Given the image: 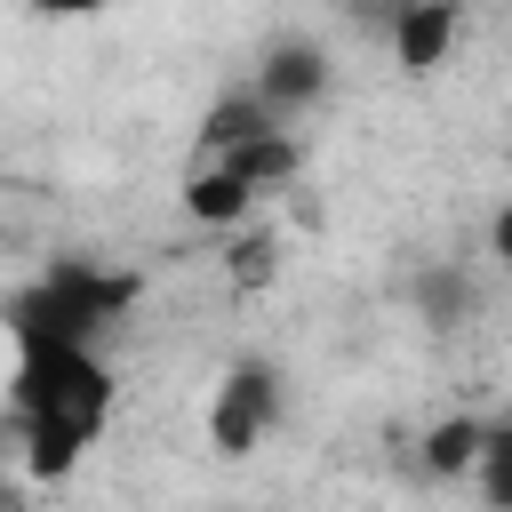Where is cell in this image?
<instances>
[{"instance_id":"6da1fadb","label":"cell","mask_w":512,"mask_h":512,"mask_svg":"<svg viewBox=\"0 0 512 512\" xmlns=\"http://www.w3.org/2000/svg\"><path fill=\"white\" fill-rule=\"evenodd\" d=\"M112 408H120V384H112L104 352H16V368H8V432H16L32 480L72 472L104 440Z\"/></svg>"},{"instance_id":"7a4b0ae2","label":"cell","mask_w":512,"mask_h":512,"mask_svg":"<svg viewBox=\"0 0 512 512\" xmlns=\"http://www.w3.org/2000/svg\"><path fill=\"white\" fill-rule=\"evenodd\" d=\"M136 272L96 264V256H56L40 280L8 296V344L16 352H96L128 312H136Z\"/></svg>"},{"instance_id":"3957f363","label":"cell","mask_w":512,"mask_h":512,"mask_svg":"<svg viewBox=\"0 0 512 512\" xmlns=\"http://www.w3.org/2000/svg\"><path fill=\"white\" fill-rule=\"evenodd\" d=\"M272 424H280V368H272V360H232L224 384H216V400H208V440H216V456L264 448Z\"/></svg>"},{"instance_id":"277c9868","label":"cell","mask_w":512,"mask_h":512,"mask_svg":"<svg viewBox=\"0 0 512 512\" xmlns=\"http://www.w3.org/2000/svg\"><path fill=\"white\" fill-rule=\"evenodd\" d=\"M248 96L288 128V120H304L320 96H328V48H312V40H280V48H264V64H256V80H248Z\"/></svg>"},{"instance_id":"5b68a950","label":"cell","mask_w":512,"mask_h":512,"mask_svg":"<svg viewBox=\"0 0 512 512\" xmlns=\"http://www.w3.org/2000/svg\"><path fill=\"white\" fill-rule=\"evenodd\" d=\"M392 56L408 64V72H432V64H448V48H456V32H464V16L448 8V0H424V8H392Z\"/></svg>"},{"instance_id":"8992f818","label":"cell","mask_w":512,"mask_h":512,"mask_svg":"<svg viewBox=\"0 0 512 512\" xmlns=\"http://www.w3.org/2000/svg\"><path fill=\"white\" fill-rule=\"evenodd\" d=\"M184 208H192V224H240L256 208V184L232 176V168H216V160H200L184 176Z\"/></svg>"},{"instance_id":"52a82bcc","label":"cell","mask_w":512,"mask_h":512,"mask_svg":"<svg viewBox=\"0 0 512 512\" xmlns=\"http://www.w3.org/2000/svg\"><path fill=\"white\" fill-rule=\"evenodd\" d=\"M480 448H488V424L448 416V424L424 432V472H432V480H472V472H480Z\"/></svg>"},{"instance_id":"ba28073f","label":"cell","mask_w":512,"mask_h":512,"mask_svg":"<svg viewBox=\"0 0 512 512\" xmlns=\"http://www.w3.org/2000/svg\"><path fill=\"white\" fill-rule=\"evenodd\" d=\"M480 496L488 512H512V424H488V448H480Z\"/></svg>"},{"instance_id":"9c48e42d","label":"cell","mask_w":512,"mask_h":512,"mask_svg":"<svg viewBox=\"0 0 512 512\" xmlns=\"http://www.w3.org/2000/svg\"><path fill=\"white\" fill-rule=\"evenodd\" d=\"M232 272H240V280H264V272H272V240H240V248H232Z\"/></svg>"},{"instance_id":"30bf717a","label":"cell","mask_w":512,"mask_h":512,"mask_svg":"<svg viewBox=\"0 0 512 512\" xmlns=\"http://www.w3.org/2000/svg\"><path fill=\"white\" fill-rule=\"evenodd\" d=\"M488 248L512 264V208H496V224H488Z\"/></svg>"}]
</instances>
